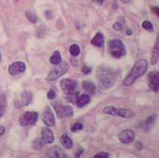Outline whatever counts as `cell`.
<instances>
[{
	"label": "cell",
	"instance_id": "cell-1",
	"mask_svg": "<svg viewBox=\"0 0 159 158\" xmlns=\"http://www.w3.org/2000/svg\"><path fill=\"white\" fill-rule=\"evenodd\" d=\"M96 74L99 86L104 90L110 89L118 80L117 72L109 66H100L96 70Z\"/></svg>",
	"mask_w": 159,
	"mask_h": 158
},
{
	"label": "cell",
	"instance_id": "cell-2",
	"mask_svg": "<svg viewBox=\"0 0 159 158\" xmlns=\"http://www.w3.org/2000/svg\"><path fill=\"white\" fill-rule=\"evenodd\" d=\"M148 61L146 59H140L136 61L124 79L122 84L125 86H129L134 84L137 79L142 77L148 69Z\"/></svg>",
	"mask_w": 159,
	"mask_h": 158
},
{
	"label": "cell",
	"instance_id": "cell-3",
	"mask_svg": "<svg viewBox=\"0 0 159 158\" xmlns=\"http://www.w3.org/2000/svg\"><path fill=\"white\" fill-rule=\"evenodd\" d=\"M108 51L110 54L115 58H120L126 54L125 46L118 39H113L109 42Z\"/></svg>",
	"mask_w": 159,
	"mask_h": 158
},
{
	"label": "cell",
	"instance_id": "cell-4",
	"mask_svg": "<svg viewBox=\"0 0 159 158\" xmlns=\"http://www.w3.org/2000/svg\"><path fill=\"white\" fill-rule=\"evenodd\" d=\"M69 70V64L66 61L61 62L60 64L56 65L48 74L46 80L48 81H54L58 80L61 77L64 76L68 72Z\"/></svg>",
	"mask_w": 159,
	"mask_h": 158
},
{
	"label": "cell",
	"instance_id": "cell-5",
	"mask_svg": "<svg viewBox=\"0 0 159 158\" xmlns=\"http://www.w3.org/2000/svg\"><path fill=\"white\" fill-rule=\"evenodd\" d=\"M102 112L104 114H107V115L120 117L125 118H132L135 115L134 113L132 111H131L130 109H122V108L117 109L112 106H108V107H104L102 110Z\"/></svg>",
	"mask_w": 159,
	"mask_h": 158
},
{
	"label": "cell",
	"instance_id": "cell-6",
	"mask_svg": "<svg viewBox=\"0 0 159 158\" xmlns=\"http://www.w3.org/2000/svg\"><path fill=\"white\" fill-rule=\"evenodd\" d=\"M38 113L35 111H26L19 118V123L22 127L32 126L36 123L38 120Z\"/></svg>",
	"mask_w": 159,
	"mask_h": 158
},
{
	"label": "cell",
	"instance_id": "cell-7",
	"mask_svg": "<svg viewBox=\"0 0 159 158\" xmlns=\"http://www.w3.org/2000/svg\"><path fill=\"white\" fill-rule=\"evenodd\" d=\"M56 115L59 118L72 117L74 115V110L70 105H64L61 103H56L54 105Z\"/></svg>",
	"mask_w": 159,
	"mask_h": 158
},
{
	"label": "cell",
	"instance_id": "cell-8",
	"mask_svg": "<svg viewBox=\"0 0 159 158\" xmlns=\"http://www.w3.org/2000/svg\"><path fill=\"white\" fill-rule=\"evenodd\" d=\"M60 87L66 94L72 93L76 91L78 86V82L73 79L64 78L60 81Z\"/></svg>",
	"mask_w": 159,
	"mask_h": 158
},
{
	"label": "cell",
	"instance_id": "cell-9",
	"mask_svg": "<svg viewBox=\"0 0 159 158\" xmlns=\"http://www.w3.org/2000/svg\"><path fill=\"white\" fill-rule=\"evenodd\" d=\"M148 84L152 91L157 93L159 89V72L152 71L148 74Z\"/></svg>",
	"mask_w": 159,
	"mask_h": 158
},
{
	"label": "cell",
	"instance_id": "cell-10",
	"mask_svg": "<svg viewBox=\"0 0 159 158\" xmlns=\"http://www.w3.org/2000/svg\"><path fill=\"white\" fill-rule=\"evenodd\" d=\"M42 121L44 123V124L48 127H53L56 124V119L54 114L52 111V109L48 107L44 110L42 115Z\"/></svg>",
	"mask_w": 159,
	"mask_h": 158
},
{
	"label": "cell",
	"instance_id": "cell-11",
	"mask_svg": "<svg viewBox=\"0 0 159 158\" xmlns=\"http://www.w3.org/2000/svg\"><path fill=\"white\" fill-rule=\"evenodd\" d=\"M118 139L124 144L132 143L135 139V133L132 129H126L122 131L118 135Z\"/></svg>",
	"mask_w": 159,
	"mask_h": 158
},
{
	"label": "cell",
	"instance_id": "cell-12",
	"mask_svg": "<svg viewBox=\"0 0 159 158\" xmlns=\"http://www.w3.org/2000/svg\"><path fill=\"white\" fill-rule=\"evenodd\" d=\"M26 66L25 63L20 62V61H17V62H15L10 65V67L8 68V72L11 75L16 76L19 74L24 72Z\"/></svg>",
	"mask_w": 159,
	"mask_h": 158
},
{
	"label": "cell",
	"instance_id": "cell-13",
	"mask_svg": "<svg viewBox=\"0 0 159 158\" xmlns=\"http://www.w3.org/2000/svg\"><path fill=\"white\" fill-rule=\"evenodd\" d=\"M41 139L46 144H51L54 142V135L53 131L48 127H44L42 129Z\"/></svg>",
	"mask_w": 159,
	"mask_h": 158
},
{
	"label": "cell",
	"instance_id": "cell-14",
	"mask_svg": "<svg viewBox=\"0 0 159 158\" xmlns=\"http://www.w3.org/2000/svg\"><path fill=\"white\" fill-rule=\"evenodd\" d=\"M46 157L50 158H62V157H68L65 153L63 152L62 150L58 146L52 147L48 149L46 151Z\"/></svg>",
	"mask_w": 159,
	"mask_h": 158
},
{
	"label": "cell",
	"instance_id": "cell-15",
	"mask_svg": "<svg viewBox=\"0 0 159 158\" xmlns=\"http://www.w3.org/2000/svg\"><path fill=\"white\" fill-rule=\"evenodd\" d=\"M90 43L92 46H96V47L100 48L102 46H103L104 44V34L101 32L96 33L95 36H94V38L92 39Z\"/></svg>",
	"mask_w": 159,
	"mask_h": 158
},
{
	"label": "cell",
	"instance_id": "cell-16",
	"mask_svg": "<svg viewBox=\"0 0 159 158\" xmlns=\"http://www.w3.org/2000/svg\"><path fill=\"white\" fill-rule=\"evenodd\" d=\"M90 100H91V98L89 95L86 94H82L81 95L78 96L76 104L78 107L83 108L85 106H86L87 105L89 104Z\"/></svg>",
	"mask_w": 159,
	"mask_h": 158
},
{
	"label": "cell",
	"instance_id": "cell-17",
	"mask_svg": "<svg viewBox=\"0 0 159 158\" xmlns=\"http://www.w3.org/2000/svg\"><path fill=\"white\" fill-rule=\"evenodd\" d=\"M159 58V39L158 36L157 38V42L153 48L151 57V64L155 65L158 63Z\"/></svg>",
	"mask_w": 159,
	"mask_h": 158
},
{
	"label": "cell",
	"instance_id": "cell-18",
	"mask_svg": "<svg viewBox=\"0 0 159 158\" xmlns=\"http://www.w3.org/2000/svg\"><path fill=\"white\" fill-rule=\"evenodd\" d=\"M33 100V95L30 91H24L21 94V103L24 106H28L32 103Z\"/></svg>",
	"mask_w": 159,
	"mask_h": 158
},
{
	"label": "cell",
	"instance_id": "cell-19",
	"mask_svg": "<svg viewBox=\"0 0 159 158\" xmlns=\"http://www.w3.org/2000/svg\"><path fill=\"white\" fill-rule=\"evenodd\" d=\"M82 86L84 90L90 95H94L96 93V87L93 82L88 81H84L82 82Z\"/></svg>",
	"mask_w": 159,
	"mask_h": 158
},
{
	"label": "cell",
	"instance_id": "cell-20",
	"mask_svg": "<svg viewBox=\"0 0 159 158\" xmlns=\"http://www.w3.org/2000/svg\"><path fill=\"white\" fill-rule=\"evenodd\" d=\"M60 143L66 150H70L73 147V142L67 134H63L61 136Z\"/></svg>",
	"mask_w": 159,
	"mask_h": 158
},
{
	"label": "cell",
	"instance_id": "cell-21",
	"mask_svg": "<svg viewBox=\"0 0 159 158\" xmlns=\"http://www.w3.org/2000/svg\"><path fill=\"white\" fill-rule=\"evenodd\" d=\"M61 62V57L60 52L56 50L50 58V63L53 65H57Z\"/></svg>",
	"mask_w": 159,
	"mask_h": 158
},
{
	"label": "cell",
	"instance_id": "cell-22",
	"mask_svg": "<svg viewBox=\"0 0 159 158\" xmlns=\"http://www.w3.org/2000/svg\"><path fill=\"white\" fill-rule=\"evenodd\" d=\"M7 101L6 96L3 95H0V117L3 116L6 111Z\"/></svg>",
	"mask_w": 159,
	"mask_h": 158
},
{
	"label": "cell",
	"instance_id": "cell-23",
	"mask_svg": "<svg viewBox=\"0 0 159 158\" xmlns=\"http://www.w3.org/2000/svg\"><path fill=\"white\" fill-rule=\"evenodd\" d=\"M156 119H157V115H155L149 116L148 118H146V120L144 121V123L143 124L144 129H149L150 127L154 124V123L156 121Z\"/></svg>",
	"mask_w": 159,
	"mask_h": 158
},
{
	"label": "cell",
	"instance_id": "cell-24",
	"mask_svg": "<svg viewBox=\"0 0 159 158\" xmlns=\"http://www.w3.org/2000/svg\"><path fill=\"white\" fill-rule=\"evenodd\" d=\"M45 143L43 142V140L41 138H37L34 139L32 143V147L34 150H40V149L43 148L45 146Z\"/></svg>",
	"mask_w": 159,
	"mask_h": 158
},
{
	"label": "cell",
	"instance_id": "cell-25",
	"mask_svg": "<svg viewBox=\"0 0 159 158\" xmlns=\"http://www.w3.org/2000/svg\"><path fill=\"white\" fill-rule=\"evenodd\" d=\"M69 52L72 56H78L80 54V48L78 45L76 44H73L70 46Z\"/></svg>",
	"mask_w": 159,
	"mask_h": 158
},
{
	"label": "cell",
	"instance_id": "cell-26",
	"mask_svg": "<svg viewBox=\"0 0 159 158\" xmlns=\"http://www.w3.org/2000/svg\"><path fill=\"white\" fill-rule=\"evenodd\" d=\"M78 92H73L72 93L67 94V99L70 102L72 103L73 104H76L77 99L78 97Z\"/></svg>",
	"mask_w": 159,
	"mask_h": 158
},
{
	"label": "cell",
	"instance_id": "cell-27",
	"mask_svg": "<svg viewBox=\"0 0 159 158\" xmlns=\"http://www.w3.org/2000/svg\"><path fill=\"white\" fill-rule=\"evenodd\" d=\"M25 16L28 20L32 24H36L38 21V17L35 14H32V13H31L30 12H26Z\"/></svg>",
	"mask_w": 159,
	"mask_h": 158
},
{
	"label": "cell",
	"instance_id": "cell-28",
	"mask_svg": "<svg viewBox=\"0 0 159 158\" xmlns=\"http://www.w3.org/2000/svg\"><path fill=\"white\" fill-rule=\"evenodd\" d=\"M84 129V125L80 122H76L74 123L71 127V131L73 133L77 132L78 131L82 130Z\"/></svg>",
	"mask_w": 159,
	"mask_h": 158
},
{
	"label": "cell",
	"instance_id": "cell-29",
	"mask_svg": "<svg viewBox=\"0 0 159 158\" xmlns=\"http://www.w3.org/2000/svg\"><path fill=\"white\" fill-rule=\"evenodd\" d=\"M142 27L144 30H147V31H149V32H152L154 29L152 24L151 22V21H147V20L143 21L142 24Z\"/></svg>",
	"mask_w": 159,
	"mask_h": 158
},
{
	"label": "cell",
	"instance_id": "cell-30",
	"mask_svg": "<svg viewBox=\"0 0 159 158\" xmlns=\"http://www.w3.org/2000/svg\"><path fill=\"white\" fill-rule=\"evenodd\" d=\"M84 152V149L82 146H79L74 154L75 157H80L83 154Z\"/></svg>",
	"mask_w": 159,
	"mask_h": 158
},
{
	"label": "cell",
	"instance_id": "cell-31",
	"mask_svg": "<svg viewBox=\"0 0 159 158\" xmlns=\"http://www.w3.org/2000/svg\"><path fill=\"white\" fill-rule=\"evenodd\" d=\"M109 153L107 152H100L99 153L96 154L94 157V158H108L109 157Z\"/></svg>",
	"mask_w": 159,
	"mask_h": 158
},
{
	"label": "cell",
	"instance_id": "cell-32",
	"mask_svg": "<svg viewBox=\"0 0 159 158\" xmlns=\"http://www.w3.org/2000/svg\"><path fill=\"white\" fill-rule=\"evenodd\" d=\"M48 98L50 100H54L56 97V93L54 90H50L48 93Z\"/></svg>",
	"mask_w": 159,
	"mask_h": 158
},
{
	"label": "cell",
	"instance_id": "cell-33",
	"mask_svg": "<svg viewBox=\"0 0 159 158\" xmlns=\"http://www.w3.org/2000/svg\"><path fill=\"white\" fill-rule=\"evenodd\" d=\"M82 71V72L84 74H90L92 71V67H89V66L88 65H84L83 67Z\"/></svg>",
	"mask_w": 159,
	"mask_h": 158
},
{
	"label": "cell",
	"instance_id": "cell-34",
	"mask_svg": "<svg viewBox=\"0 0 159 158\" xmlns=\"http://www.w3.org/2000/svg\"><path fill=\"white\" fill-rule=\"evenodd\" d=\"M112 28L116 31H120L122 28V25L120 22H115L113 24Z\"/></svg>",
	"mask_w": 159,
	"mask_h": 158
},
{
	"label": "cell",
	"instance_id": "cell-35",
	"mask_svg": "<svg viewBox=\"0 0 159 158\" xmlns=\"http://www.w3.org/2000/svg\"><path fill=\"white\" fill-rule=\"evenodd\" d=\"M4 133H5V127L3 125H0V139L2 138Z\"/></svg>",
	"mask_w": 159,
	"mask_h": 158
},
{
	"label": "cell",
	"instance_id": "cell-36",
	"mask_svg": "<svg viewBox=\"0 0 159 158\" xmlns=\"http://www.w3.org/2000/svg\"><path fill=\"white\" fill-rule=\"evenodd\" d=\"M152 12L154 13V14H157V16H159V14H158V7H153L152 9Z\"/></svg>",
	"mask_w": 159,
	"mask_h": 158
},
{
	"label": "cell",
	"instance_id": "cell-37",
	"mask_svg": "<svg viewBox=\"0 0 159 158\" xmlns=\"http://www.w3.org/2000/svg\"><path fill=\"white\" fill-rule=\"evenodd\" d=\"M126 34L127 36H130V35L132 34V30H131V29H127V30H126Z\"/></svg>",
	"mask_w": 159,
	"mask_h": 158
},
{
	"label": "cell",
	"instance_id": "cell-38",
	"mask_svg": "<svg viewBox=\"0 0 159 158\" xmlns=\"http://www.w3.org/2000/svg\"><path fill=\"white\" fill-rule=\"evenodd\" d=\"M96 2H98L99 4H102L104 2V0H96Z\"/></svg>",
	"mask_w": 159,
	"mask_h": 158
},
{
	"label": "cell",
	"instance_id": "cell-39",
	"mask_svg": "<svg viewBox=\"0 0 159 158\" xmlns=\"http://www.w3.org/2000/svg\"><path fill=\"white\" fill-rule=\"evenodd\" d=\"M122 2H124V3H128V2H129L130 1V0H122Z\"/></svg>",
	"mask_w": 159,
	"mask_h": 158
},
{
	"label": "cell",
	"instance_id": "cell-40",
	"mask_svg": "<svg viewBox=\"0 0 159 158\" xmlns=\"http://www.w3.org/2000/svg\"><path fill=\"white\" fill-rule=\"evenodd\" d=\"M2 60V55H1V52H0V62H1Z\"/></svg>",
	"mask_w": 159,
	"mask_h": 158
}]
</instances>
